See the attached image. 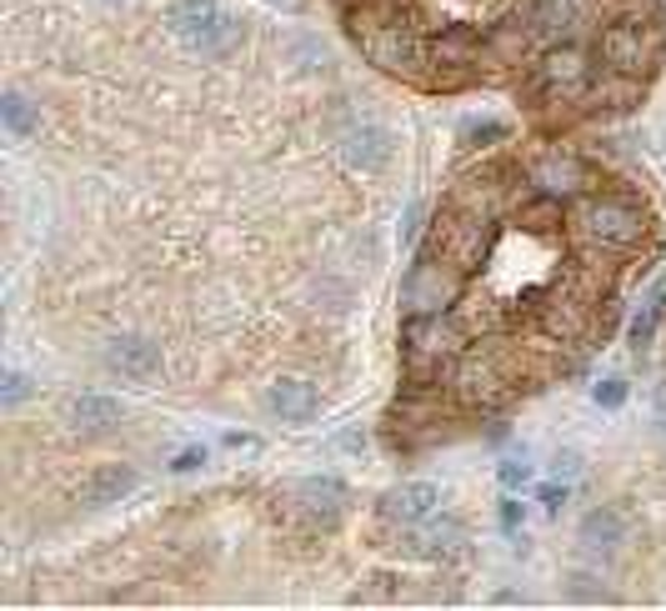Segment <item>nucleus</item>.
<instances>
[{
    "instance_id": "18",
    "label": "nucleus",
    "mask_w": 666,
    "mask_h": 611,
    "mask_svg": "<svg viewBox=\"0 0 666 611\" xmlns=\"http://www.w3.org/2000/svg\"><path fill=\"white\" fill-rule=\"evenodd\" d=\"M622 396H627V386H622V381H601V386H597V406H622Z\"/></svg>"
},
{
    "instance_id": "23",
    "label": "nucleus",
    "mask_w": 666,
    "mask_h": 611,
    "mask_svg": "<svg viewBox=\"0 0 666 611\" xmlns=\"http://www.w3.org/2000/svg\"><path fill=\"white\" fill-rule=\"evenodd\" d=\"M556 476H576V456H562V461H556Z\"/></svg>"
},
{
    "instance_id": "6",
    "label": "nucleus",
    "mask_w": 666,
    "mask_h": 611,
    "mask_svg": "<svg viewBox=\"0 0 666 611\" xmlns=\"http://www.w3.org/2000/svg\"><path fill=\"white\" fill-rule=\"evenodd\" d=\"M436 501H441V492H436L432 482H406V486L381 496V521H392V526H417V521H426L436 511Z\"/></svg>"
},
{
    "instance_id": "12",
    "label": "nucleus",
    "mask_w": 666,
    "mask_h": 611,
    "mask_svg": "<svg viewBox=\"0 0 666 611\" xmlns=\"http://www.w3.org/2000/svg\"><path fill=\"white\" fill-rule=\"evenodd\" d=\"M581 536H587L591 547L612 551V547H622V542H627V517H622L616 507H597L587 521H581Z\"/></svg>"
},
{
    "instance_id": "1",
    "label": "nucleus",
    "mask_w": 666,
    "mask_h": 611,
    "mask_svg": "<svg viewBox=\"0 0 666 611\" xmlns=\"http://www.w3.org/2000/svg\"><path fill=\"white\" fill-rule=\"evenodd\" d=\"M581 231L606 251H637L646 236V211L622 191H591L581 201Z\"/></svg>"
},
{
    "instance_id": "22",
    "label": "nucleus",
    "mask_w": 666,
    "mask_h": 611,
    "mask_svg": "<svg viewBox=\"0 0 666 611\" xmlns=\"http://www.w3.org/2000/svg\"><path fill=\"white\" fill-rule=\"evenodd\" d=\"M341 446H351V451H367V436H361V431H346V436H341Z\"/></svg>"
},
{
    "instance_id": "4",
    "label": "nucleus",
    "mask_w": 666,
    "mask_h": 611,
    "mask_svg": "<svg viewBox=\"0 0 666 611\" xmlns=\"http://www.w3.org/2000/svg\"><path fill=\"white\" fill-rule=\"evenodd\" d=\"M392 130L376 126V120H356L346 136H341V156H346V166L361 170V176H376V170L392 166Z\"/></svg>"
},
{
    "instance_id": "14",
    "label": "nucleus",
    "mask_w": 666,
    "mask_h": 611,
    "mask_svg": "<svg viewBox=\"0 0 666 611\" xmlns=\"http://www.w3.org/2000/svg\"><path fill=\"white\" fill-rule=\"evenodd\" d=\"M0 120H5L11 136H30V130H36V111L26 105V96H15V91L0 101Z\"/></svg>"
},
{
    "instance_id": "8",
    "label": "nucleus",
    "mask_w": 666,
    "mask_h": 611,
    "mask_svg": "<svg viewBox=\"0 0 666 611\" xmlns=\"http://www.w3.org/2000/svg\"><path fill=\"white\" fill-rule=\"evenodd\" d=\"M266 406H271L281 421H311L316 417V406H321V396H316L311 381H276L271 396H266Z\"/></svg>"
},
{
    "instance_id": "2",
    "label": "nucleus",
    "mask_w": 666,
    "mask_h": 611,
    "mask_svg": "<svg viewBox=\"0 0 666 611\" xmlns=\"http://www.w3.org/2000/svg\"><path fill=\"white\" fill-rule=\"evenodd\" d=\"M656 51H662V36H656L652 21H616V26L601 30L597 40V71H606V76H622V80H637L652 71Z\"/></svg>"
},
{
    "instance_id": "11",
    "label": "nucleus",
    "mask_w": 666,
    "mask_h": 611,
    "mask_svg": "<svg viewBox=\"0 0 666 611\" xmlns=\"http://www.w3.org/2000/svg\"><path fill=\"white\" fill-rule=\"evenodd\" d=\"M300 507L311 511L321 526H331V521H336V511L346 507V486L331 482V476H321V482H300Z\"/></svg>"
},
{
    "instance_id": "17",
    "label": "nucleus",
    "mask_w": 666,
    "mask_h": 611,
    "mask_svg": "<svg viewBox=\"0 0 666 611\" xmlns=\"http://www.w3.org/2000/svg\"><path fill=\"white\" fill-rule=\"evenodd\" d=\"M572 601H606V591H597L591 576H572Z\"/></svg>"
},
{
    "instance_id": "7",
    "label": "nucleus",
    "mask_w": 666,
    "mask_h": 611,
    "mask_svg": "<svg viewBox=\"0 0 666 611\" xmlns=\"http://www.w3.org/2000/svg\"><path fill=\"white\" fill-rule=\"evenodd\" d=\"M105 366L120 371V381H151L161 371V352L145 336H116L105 346Z\"/></svg>"
},
{
    "instance_id": "3",
    "label": "nucleus",
    "mask_w": 666,
    "mask_h": 611,
    "mask_svg": "<svg viewBox=\"0 0 666 611\" xmlns=\"http://www.w3.org/2000/svg\"><path fill=\"white\" fill-rule=\"evenodd\" d=\"M166 26L185 51H196V55H221L235 40V21L216 0H176L166 11Z\"/></svg>"
},
{
    "instance_id": "5",
    "label": "nucleus",
    "mask_w": 666,
    "mask_h": 611,
    "mask_svg": "<svg viewBox=\"0 0 666 611\" xmlns=\"http://www.w3.org/2000/svg\"><path fill=\"white\" fill-rule=\"evenodd\" d=\"M531 186L547 195H591V170L566 151H541L531 161Z\"/></svg>"
},
{
    "instance_id": "24",
    "label": "nucleus",
    "mask_w": 666,
    "mask_h": 611,
    "mask_svg": "<svg viewBox=\"0 0 666 611\" xmlns=\"http://www.w3.org/2000/svg\"><path fill=\"white\" fill-rule=\"evenodd\" d=\"M662 421H666V402H662Z\"/></svg>"
},
{
    "instance_id": "15",
    "label": "nucleus",
    "mask_w": 666,
    "mask_h": 611,
    "mask_svg": "<svg viewBox=\"0 0 666 611\" xmlns=\"http://www.w3.org/2000/svg\"><path fill=\"white\" fill-rule=\"evenodd\" d=\"M501 482H507V486H526V482H531V467H526L522 456H507V461H501Z\"/></svg>"
},
{
    "instance_id": "10",
    "label": "nucleus",
    "mask_w": 666,
    "mask_h": 611,
    "mask_svg": "<svg viewBox=\"0 0 666 611\" xmlns=\"http://www.w3.org/2000/svg\"><path fill=\"white\" fill-rule=\"evenodd\" d=\"M66 417L76 431H91V436H101V431H111L120 421V406L111 402V396H95V391H86V396H76V402L66 406Z\"/></svg>"
},
{
    "instance_id": "13",
    "label": "nucleus",
    "mask_w": 666,
    "mask_h": 611,
    "mask_svg": "<svg viewBox=\"0 0 666 611\" xmlns=\"http://www.w3.org/2000/svg\"><path fill=\"white\" fill-rule=\"evenodd\" d=\"M136 486V471L131 467H105V471H95L91 482H86V501H91V507H105V501H120V496L131 492Z\"/></svg>"
},
{
    "instance_id": "21",
    "label": "nucleus",
    "mask_w": 666,
    "mask_h": 611,
    "mask_svg": "<svg viewBox=\"0 0 666 611\" xmlns=\"http://www.w3.org/2000/svg\"><path fill=\"white\" fill-rule=\"evenodd\" d=\"M541 501H547V507L556 511V507L566 501V486H541Z\"/></svg>"
},
{
    "instance_id": "19",
    "label": "nucleus",
    "mask_w": 666,
    "mask_h": 611,
    "mask_svg": "<svg viewBox=\"0 0 666 611\" xmlns=\"http://www.w3.org/2000/svg\"><path fill=\"white\" fill-rule=\"evenodd\" d=\"M652 331H656V306H652V311H641L637 321H631V336H637V341H646Z\"/></svg>"
},
{
    "instance_id": "16",
    "label": "nucleus",
    "mask_w": 666,
    "mask_h": 611,
    "mask_svg": "<svg viewBox=\"0 0 666 611\" xmlns=\"http://www.w3.org/2000/svg\"><path fill=\"white\" fill-rule=\"evenodd\" d=\"M26 391H30V381L21 377V371H11V377H5V386H0V402H5V406H21V402H26Z\"/></svg>"
},
{
    "instance_id": "20",
    "label": "nucleus",
    "mask_w": 666,
    "mask_h": 611,
    "mask_svg": "<svg viewBox=\"0 0 666 611\" xmlns=\"http://www.w3.org/2000/svg\"><path fill=\"white\" fill-rule=\"evenodd\" d=\"M201 461H206V451H196V446H191V451L176 456V471H191V467H201Z\"/></svg>"
},
{
    "instance_id": "9",
    "label": "nucleus",
    "mask_w": 666,
    "mask_h": 611,
    "mask_svg": "<svg viewBox=\"0 0 666 611\" xmlns=\"http://www.w3.org/2000/svg\"><path fill=\"white\" fill-rule=\"evenodd\" d=\"M421 526V521H417ZM457 542H461V521L457 517H441V521H426L411 542H406V551L411 557H421V561H436V557H446V551H457Z\"/></svg>"
}]
</instances>
